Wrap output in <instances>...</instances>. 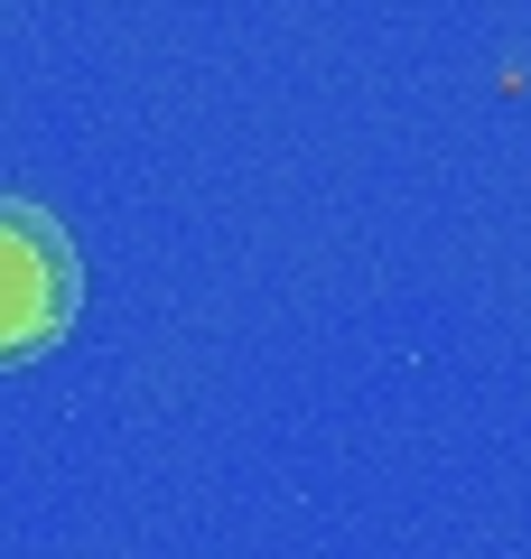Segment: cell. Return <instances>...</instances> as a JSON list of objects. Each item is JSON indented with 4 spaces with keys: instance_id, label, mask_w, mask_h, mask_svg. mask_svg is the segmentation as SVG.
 <instances>
[{
    "instance_id": "cell-1",
    "label": "cell",
    "mask_w": 531,
    "mask_h": 559,
    "mask_svg": "<svg viewBox=\"0 0 531 559\" xmlns=\"http://www.w3.org/2000/svg\"><path fill=\"white\" fill-rule=\"evenodd\" d=\"M84 299V271H75V242L38 215V205L0 197V364H28L75 326Z\"/></svg>"
}]
</instances>
